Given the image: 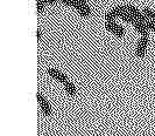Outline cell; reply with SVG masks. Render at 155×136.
<instances>
[{
	"instance_id": "6da1fadb",
	"label": "cell",
	"mask_w": 155,
	"mask_h": 136,
	"mask_svg": "<svg viewBox=\"0 0 155 136\" xmlns=\"http://www.w3.org/2000/svg\"><path fill=\"white\" fill-rule=\"evenodd\" d=\"M36 100H38V102H39V106L40 108H41V112L42 114L45 115V116H51V107H50V104L49 102L47 101V99L45 96L42 95L41 93H36Z\"/></svg>"
},
{
	"instance_id": "7a4b0ae2",
	"label": "cell",
	"mask_w": 155,
	"mask_h": 136,
	"mask_svg": "<svg viewBox=\"0 0 155 136\" xmlns=\"http://www.w3.org/2000/svg\"><path fill=\"white\" fill-rule=\"evenodd\" d=\"M105 27H106V30H107L109 32L113 33L118 38H123L125 35V30L120 25L117 24L116 21H110V23L105 21Z\"/></svg>"
},
{
	"instance_id": "3957f363",
	"label": "cell",
	"mask_w": 155,
	"mask_h": 136,
	"mask_svg": "<svg viewBox=\"0 0 155 136\" xmlns=\"http://www.w3.org/2000/svg\"><path fill=\"white\" fill-rule=\"evenodd\" d=\"M126 9L131 13V14H133L134 16V18L137 19V20H139V21H141V23H145V24H147L148 21H149V19H148L147 16H145L141 11H139L138 8L135 7V6H133V5H126Z\"/></svg>"
},
{
	"instance_id": "277c9868",
	"label": "cell",
	"mask_w": 155,
	"mask_h": 136,
	"mask_svg": "<svg viewBox=\"0 0 155 136\" xmlns=\"http://www.w3.org/2000/svg\"><path fill=\"white\" fill-rule=\"evenodd\" d=\"M47 73H48V75H49L50 78H53L54 80H56L57 82H61L63 85L69 81L65 74H63L62 72H60V71L56 69V68H49V69L47 71Z\"/></svg>"
},
{
	"instance_id": "5b68a950",
	"label": "cell",
	"mask_w": 155,
	"mask_h": 136,
	"mask_svg": "<svg viewBox=\"0 0 155 136\" xmlns=\"http://www.w3.org/2000/svg\"><path fill=\"white\" fill-rule=\"evenodd\" d=\"M148 42H149L148 37H141L140 38L139 42H138V46H137V56L138 58H143L145 56Z\"/></svg>"
},
{
	"instance_id": "8992f818",
	"label": "cell",
	"mask_w": 155,
	"mask_h": 136,
	"mask_svg": "<svg viewBox=\"0 0 155 136\" xmlns=\"http://www.w3.org/2000/svg\"><path fill=\"white\" fill-rule=\"evenodd\" d=\"M133 26H134L135 31L138 33H140L141 37H148V31H149V30L147 28V26H146L145 23H141L139 20H137V21L133 24Z\"/></svg>"
},
{
	"instance_id": "52a82bcc",
	"label": "cell",
	"mask_w": 155,
	"mask_h": 136,
	"mask_svg": "<svg viewBox=\"0 0 155 136\" xmlns=\"http://www.w3.org/2000/svg\"><path fill=\"white\" fill-rule=\"evenodd\" d=\"M64 89H65V93L69 96H75L77 94V90H76L75 85H74L72 82H70V81L64 83Z\"/></svg>"
},
{
	"instance_id": "ba28073f",
	"label": "cell",
	"mask_w": 155,
	"mask_h": 136,
	"mask_svg": "<svg viewBox=\"0 0 155 136\" xmlns=\"http://www.w3.org/2000/svg\"><path fill=\"white\" fill-rule=\"evenodd\" d=\"M116 18H118L117 13L113 11V9H111L110 12L106 13V16H105V20H106L107 23H110V21H114V20H116Z\"/></svg>"
},
{
	"instance_id": "9c48e42d",
	"label": "cell",
	"mask_w": 155,
	"mask_h": 136,
	"mask_svg": "<svg viewBox=\"0 0 155 136\" xmlns=\"http://www.w3.org/2000/svg\"><path fill=\"white\" fill-rule=\"evenodd\" d=\"M45 8H46V5H43V4H41L39 1H36V11H38V13H42L45 11Z\"/></svg>"
},
{
	"instance_id": "30bf717a",
	"label": "cell",
	"mask_w": 155,
	"mask_h": 136,
	"mask_svg": "<svg viewBox=\"0 0 155 136\" xmlns=\"http://www.w3.org/2000/svg\"><path fill=\"white\" fill-rule=\"evenodd\" d=\"M146 26H147V28L149 30V31H153V32H155V21H153V20H149L147 24H146Z\"/></svg>"
},
{
	"instance_id": "8fae6325",
	"label": "cell",
	"mask_w": 155,
	"mask_h": 136,
	"mask_svg": "<svg viewBox=\"0 0 155 136\" xmlns=\"http://www.w3.org/2000/svg\"><path fill=\"white\" fill-rule=\"evenodd\" d=\"M81 5H82V8L84 9V12H85L87 16H90V14H91V9H90V7H89V5H87L86 2L85 4H81Z\"/></svg>"
},
{
	"instance_id": "7c38bea8",
	"label": "cell",
	"mask_w": 155,
	"mask_h": 136,
	"mask_svg": "<svg viewBox=\"0 0 155 136\" xmlns=\"http://www.w3.org/2000/svg\"><path fill=\"white\" fill-rule=\"evenodd\" d=\"M36 38H38V40H41V38H42V33L40 30H36Z\"/></svg>"
},
{
	"instance_id": "4fadbf2b",
	"label": "cell",
	"mask_w": 155,
	"mask_h": 136,
	"mask_svg": "<svg viewBox=\"0 0 155 136\" xmlns=\"http://www.w3.org/2000/svg\"><path fill=\"white\" fill-rule=\"evenodd\" d=\"M36 1H39L41 4H43V5H49V0H36Z\"/></svg>"
}]
</instances>
